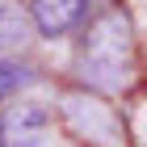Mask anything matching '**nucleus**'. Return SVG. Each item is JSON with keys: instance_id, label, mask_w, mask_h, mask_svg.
Returning a JSON list of instances; mask_svg holds the SVG:
<instances>
[{"instance_id": "f257e3e1", "label": "nucleus", "mask_w": 147, "mask_h": 147, "mask_svg": "<svg viewBox=\"0 0 147 147\" xmlns=\"http://www.w3.org/2000/svg\"><path fill=\"white\" fill-rule=\"evenodd\" d=\"M80 76L92 88H126L135 76V38H130V21L122 13H97L80 25V46H76Z\"/></svg>"}, {"instance_id": "f03ea898", "label": "nucleus", "mask_w": 147, "mask_h": 147, "mask_svg": "<svg viewBox=\"0 0 147 147\" xmlns=\"http://www.w3.org/2000/svg\"><path fill=\"white\" fill-rule=\"evenodd\" d=\"M51 109L38 101L9 105L0 118V147H51Z\"/></svg>"}, {"instance_id": "7ed1b4c3", "label": "nucleus", "mask_w": 147, "mask_h": 147, "mask_svg": "<svg viewBox=\"0 0 147 147\" xmlns=\"http://www.w3.org/2000/svg\"><path fill=\"white\" fill-rule=\"evenodd\" d=\"M25 17L42 38H63L92 17V0H25Z\"/></svg>"}, {"instance_id": "20e7f679", "label": "nucleus", "mask_w": 147, "mask_h": 147, "mask_svg": "<svg viewBox=\"0 0 147 147\" xmlns=\"http://www.w3.org/2000/svg\"><path fill=\"white\" fill-rule=\"evenodd\" d=\"M21 34H25V17H21V9H17L13 0H0V46L21 42Z\"/></svg>"}, {"instance_id": "39448f33", "label": "nucleus", "mask_w": 147, "mask_h": 147, "mask_svg": "<svg viewBox=\"0 0 147 147\" xmlns=\"http://www.w3.org/2000/svg\"><path fill=\"white\" fill-rule=\"evenodd\" d=\"M30 67H25V63H17V59H0V101H4V97H13V92L17 88H25V84H30Z\"/></svg>"}]
</instances>
